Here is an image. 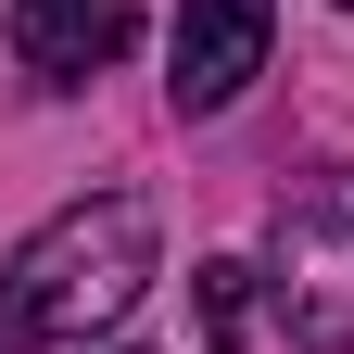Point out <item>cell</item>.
<instances>
[{
  "instance_id": "obj_2",
  "label": "cell",
  "mask_w": 354,
  "mask_h": 354,
  "mask_svg": "<svg viewBox=\"0 0 354 354\" xmlns=\"http://www.w3.org/2000/svg\"><path fill=\"white\" fill-rule=\"evenodd\" d=\"M266 291H279V317H291L304 354H354V165L279 203V228H266Z\"/></svg>"
},
{
  "instance_id": "obj_5",
  "label": "cell",
  "mask_w": 354,
  "mask_h": 354,
  "mask_svg": "<svg viewBox=\"0 0 354 354\" xmlns=\"http://www.w3.org/2000/svg\"><path fill=\"white\" fill-rule=\"evenodd\" d=\"M253 279H266V266H241V253L190 266V304H203V354H253Z\"/></svg>"
},
{
  "instance_id": "obj_4",
  "label": "cell",
  "mask_w": 354,
  "mask_h": 354,
  "mask_svg": "<svg viewBox=\"0 0 354 354\" xmlns=\"http://www.w3.org/2000/svg\"><path fill=\"white\" fill-rule=\"evenodd\" d=\"M127 38H140L127 0H13V64L38 88H88L102 64H127Z\"/></svg>"
},
{
  "instance_id": "obj_6",
  "label": "cell",
  "mask_w": 354,
  "mask_h": 354,
  "mask_svg": "<svg viewBox=\"0 0 354 354\" xmlns=\"http://www.w3.org/2000/svg\"><path fill=\"white\" fill-rule=\"evenodd\" d=\"M342 13H354V0H342Z\"/></svg>"
},
{
  "instance_id": "obj_3",
  "label": "cell",
  "mask_w": 354,
  "mask_h": 354,
  "mask_svg": "<svg viewBox=\"0 0 354 354\" xmlns=\"http://www.w3.org/2000/svg\"><path fill=\"white\" fill-rule=\"evenodd\" d=\"M266 26L279 0H177V51H165V102L177 114H228L266 76Z\"/></svg>"
},
{
  "instance_id": "obj_1",
  "label": "cell",
  "mask_w": 354,
  "mask_h": 354,
  "mask_svg": "<svg viewBox=\"0 0 354 354\" xmlns=\"http://www.w3.org/2000/svg\"><path fill=\"white\" fill-rule=\"evenodd\" d=\"M140 291H152V203L140 190H88V203L38 215V228L0 253V354L88 342V329H114Z\"/></svg>"
}]
</instances>
